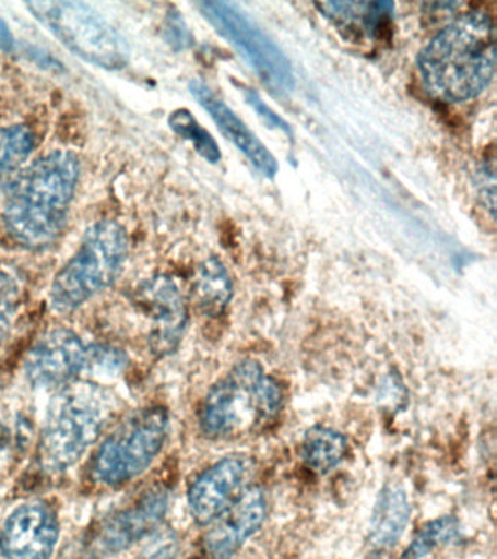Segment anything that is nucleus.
I'll return each instance as SVG.
<instances>
[{
	"label": "nucleus",
	"mask_w": 497,
	"mask_h": 559,
	"mask_svg": "<svg viewBox=\"0 0 497 559\" xmlns=\"http://www.w3.org/2000/svg\"><path fill=\"white\" fill-rule=\"evenodd\" d=\"M190 91L196 100L211 114L222 133L250 159L251 164L265 177H274L279 169L277 160L259 138L244 124L241 118L226 107L203 82L191 81Z\"/></svg>",
	"instance_id": "15"
},
{
	"label": "nucleus",
	"mask_w": 497,
	"mask_h": 559,
	"mask_svg": "<svg viewBox=\"0 0 497 559\" xmlns=\"http://www.w3.org/2000/svg\"><path fill=\"white\" fill-rule=\"evenodd\" d=\"M268 501L259 487L244 489L215 520L209 524L204 548L213 559L234 557L264 524Z\"/></svg>",
	"instance_id": "14"
},
{
	"label": "nucleus",
	"mask_w": 497,
	"mask_h": 559,
	"mask_svg": "<svg viewBox=\"0 0 497 559\" xmlns=\"http://www.w3.org/2000/svg\"><path fill=\"white\" fill-rule=\"evenodd\" d=\"M496 28L488 13L457 17L418 55L423 85L436 98L462 103L482 94L495 74Z\"/></svg>",
	"instance_id": "2"
},
{
	"label": "nucleus",
	"mask_w": 497,
	"mask_h": 559,
	"mask_svg": "<svg viewBox=\"0 0 497 559\" xmlns=\"http://www.w3.org/2000/svg\"><path fill=\"white\" fill-rule=\"evenodd\" d=\"M169 507V492L163 485L145 489L95 527L91 549L99 557H113L159 531Z\"/></svg>",
	"instance_id": "10"
},
{
	"label": "nucleus",
	"mask_w": 497,
	"mask_h": 559,
	"mask_svg": "<svg viewBox=\"0 0 497 559\" xmlns=\"http://www.w3.org/2000/svg\"><path fill=\"white\" fill-rule=\"evenodd\" d=\"M346 453V437L326 426L309 428L300 444V456L305 465L318 475L334 471L344 461Z\"/></svg>",
	"instance_id": "18"
},
{
	"label": "nucleus",
	"mask_w": 497,
	"mask_h": 559,
	"mask_svg": "<svg viewBox=\"0 0 497 559\" xmlns=\"http://www.w3.org/2000/svg\"><path fill=\"white\" fill-rule=\"evenodd\" d=\"M165 34H167L168 41L176 48H185L189 46L191 41L185 21L181 20V16L178 15V13L169 15L167 31H165Z\"/></svg>",
	"instance_id": "26"
},
{
	"label": "nucleus",
	"mask_w": 497,
	"mask_h": 559,
	"mask_svg": "<svg viewBox=\"0 0 497 559\" xmlns=\"http://www.w3.org/2000/svg\"><path fill=\"white\" fill-rule=\"evenodd\" d=\"M282 406L283 391L276 379L259 361H239L204 397L200 430L211 440L251 436L273 424Z\"/></svg>",
	"instance_id": "3"
},
{
	"label": "nucleus",
	"mask_w": 497,
	"mask_h": 559,
	"mask_svg": "<svg viewBox=\"0 0 497 559\" xmlns=\"http://www.w3.org/2000/svg\"><path fill=\"white\" fill-rule=\"evenodd\" d=\"M178 539L171 528H163L152 535L151 544L147 545L141 559H177Z\"/></svg>",
	"instance_id": "24"
},
{
	"label": "nucleus",
	"mask_w": 497,
	"mask_h": 559,
	"mask_svg": "<svg viewBox=\"0 0 497 559\" xmlns=\"http://www.w3.org/2000/svg\"><path fill=\"white\" fill-rule=\"evenodd\" d=\"M21 304V290L14 275L0 266V347L10 338Z\"/></svg>",
	"instance_id": "23"
},
{
	"label": "nucleus",
	"mask_w": 497,
	"mask_h": 559,
	"mask_svg": "<svg viewBox=\"0 0 497 559\" xmlns=\"http://www.w3.org/2000/svg\"><path fill=\"white\" fill-rule=\"evenodd\" d=\"M168 428V411L164 406L134 411L99 445L94 459V478L107 487H120L138 478L158 457Z\"/></svg>",
	"instance_id": "8"
},
{
	"label": "nucleus",
	"mask_w": 497,
	"mask_h": 559,
	"mask_svg": "<svg viewBox=\"0 0 497 559\" xmlns=\"http://www.w3.org/2000/svg\"><path fill=\"white\" fill-rule=\"evenodd\" d=\"M134 296L137 305L151 323L152 352L159 357L176 352L189 322L180 287L168 275H155L143 282Z\"/></svg>",
	"instance_id": "11"
},
{
	"label": "nucleus",
	"mask_w": 497,
	"mask_h": 559,
	"mask_svg": "<svg viewBox=\"0 0 497 559\" xmlns=\"http://www.w3.org/2000/svg\"><path fill=\"white\" fill-rule=\"evenodd\" d=\"M80 174L75 153L54 151L8 183L2 221L14 242L37 251L59 238L68 222Z\"/></svg>",
	"instance_id": "1"
},
{
	"label": "nucleus",
	"mask_w": 497,
	"mask_h": 559,
	"mask_svg": "<svg viewBox=\"0 0 497 559\" xmlns=\"http://www.w3.org/2000/svg\"><path fill=\"white\" fill-rule=\"evenodd\" d=\"M321 13L335 24L344 26H359L368 35L378 33L381 22L392 15L394 3L391 2H374V3H353V2H330L317 3Z\"/></svg>",
	"instance_id": "19"
},
{
	"label": "nucleus",
	"mask_w": 497,
	"mask_h": 559,
	"mask_svg": "<svg viewBox=\"0 0 497 559\" xmlns=\"http://www.w3.org/2000/svg\"><path fill=\"white\" fill-rule=\"evenodd\" d=\"M460 522L453 515L431 520L416 533L409 548L400 559H423L445 545L453 544L460 537Z\"/></svg>",
	"instance_id": "20"
},
{
	"label": "nucleus",
	"mask_w": 497,
	"mask_h": 559,
	"mask_svg": "<svg viewBox=\"0 0 497 559\" xmlns=\"http://www.w3.org/2000/svg\"><path fill=\"white\" fill-rule=\"evenodd\" d=\"M15 47L14 35L7 22L0 17V50L11 51Z\"/></svg>",
	"instance_id": "27"
},
{
	"label": "nucleus",
	"mask_w": 497,
	"mask_h": 559,
	"mask_svg": "<svg viewBox=\"0 0 497 559\" xmlns=\"http://www.w3.org/2000/svg\"><path fill=\"white\" fill-rule=\"evenodd\" d=\"M198 7L213 28L237 48L272 90L289 92L294 87L289 60L255 22L229 3L200 2Z\"/></svg>",
	"instance_id": "9"
},
{
	"label": "nucleus",
	"mask_w": 497,
	"mask_h": 559,
	"mask_svg": "<svg viewBox=\"0 0 497 559\" xmlns=\"http://www.w3.org/2000/svg\"><path fill=\"white\" fill-rule=\"evenodd\" d=\"M113 409L102 384L78 380L56 392L47 408L38 441V463L47 474H63L84 457L97 440Z\"/></svg>",
	"instance_id": "4"
},
{
	"label": "nucleus",
	"mask_w": 497,
	"mask_h": 559,
	"mask_svg": "<svg viewBox=\"0 0 497 559\" xmlns=\"http://www.w3.org/2000/svg\"><path fill=\"white\" fill-rule=\"evenodd\" d=\"M129 236L115 221L94 223L75 255L56 274L49 292L51 309L75 312L119 278L128 258Z\"/></svg>",
	"instance_id": "5"
},
{
	"label": "nucleus",
	"mask_w": 497,
	"mask_h": 559,
	"mask_svg": "<svg viewBox=\"0 0 497 559\" xmlns=\"http://www.w3.org/2000/svg\"><path fill=\"white\" fill-rule=\"evenodd\" d=\"M169 126L180 138L193 143L196 151L204 159L216 164L221 160V148L209 131L204 130L189 109H177L169 116Z\"/></svg>",
	"instance_id": "22"
},
{
	"label": "nucleus",
	"mask_w": 497,
	"mask_h": 559,
	"mask_svg": "<svg viewBox=\"0 0 497 559\" xmlns=\"http://www.w3.org/2000/svg\"><path fill=\"white\" fill-rule=\"evenodd\" d=\"M244 95H246L247 103L256 109L257 114H259L263 120L268 121L270 126L276 127V129H281L285 131V133L291 134L289 124H287L282 117H279L276 112H273L272 109L263 103V99L260 98V95L257 94L256 91L246 90Z\"/></svg>",
	"instance_id": "25"
},
{
	"label": "nucleus",
	"mask_w": 497,
	"mask_h": 559,
	"mask_svg": "<svg viewBox=\"0 0 497 559\" xmlns=\"http://www.w3.org/2000/svg\"><path fill=\"white\" fill-rule=\"evenodd\" d=\"M60 524L54 507L33 500L16 507L0 532L3 559H51L58 545Z\"/></svg>",
	"instance_id": "12"
},
{
	"label": "nucleus",
	"mask_w": 497,
	"mask_h": 559,
	"mask_svg": "<svg viewBox=\"0 0 497 559\" xmlns=\"http://www.w3.org/2000/svg\"><path fill=\"white\" fill-rule=\"evenodd\" d=\"M193 295L204 314L217 317L225 312L233 297V282L221 260L211 257L199 265L194 275Z\"/></svg>",
	"instance_id": "17"
},
{
	"label": "nucleus",
	"mask_w": 497,
	"mask_h": 559,
	"mask_svg": "<svg viewBox=\"0 0 497 559\" xmlns=\"http://www.w3.org/2000/svg\"><path fill=\"white\" fill-rule=\"evenodd\" d=\"M128 366V356L107 344L85 343L67 328L43 335L25 357V376L40 391L58 392L78 380L116 378Z\"/></svg>",
	"instance_id": "6"
},
{
	"label": "nucleus",
	"mask_w": 497,
	"mask_h": 559,
	"mask_svg": "<svg viewBox=\"0 0 497 559\" xmlns=\"http://www.w3.org/2000/svg\"><path fill=\"white\" fill-rule=\"evenodd\" d=\"M412 507L399 484H387L379 492L370 518L368 540L374 552H386L399 544L407 527Z\"/></svg>",
	"instance_id": "16"
},
{
	"label": "nucleus",
	"mask_w": 497,
	"mask_h": 559,
	"mask_svg": "<svg viewBox=\"0 0 497 559\" xmlns=\"http://www.w3.org/2000/svg\"><path fill=\"white\" fill-rule=\"evenodd\" d=\"M25 7L82 60L106 70H121L128 66V43L90 4L75 0H46L28 2Z\"/></svg>",
	"instance_id": "7"
},
{
	"label": "nucleus",
	"mask_w": 497,
	"mask_h": 559,
	"mask_svg": "<svg viewBox=\"0 0 497 559\" xmlns=\"http://www.w3.org/2000/svg\"><path fill=\"white\" fill-rule=\"evenodd\" d=\"M34 147L36 135L28 126L15 124L0 129V170L12 173L28 160Z\"/></svg>",
	"instance_id": "21"
},
{
	"label": "nucleus",
	"mask_w": 497,
	"mask_h": 559,
	"mask_svg": "<svg viewBox=\"0 0 497 559\" xmlns=\"http://www.w3.org/2000/svg\"><path fill=\"white\" fill-rule=\"evenodd\" d=\"M248 472L250 459L242 454L222 457L204 469L187 492V504L196 523L209 526L215 522L241 493Z\"/></svg>",
	"instance_id": "13"
}]
</instances>
